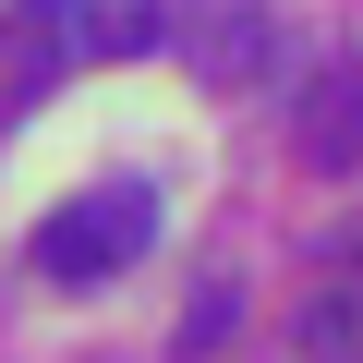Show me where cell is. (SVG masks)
<instances>
[{
	"label": "cell",
	"instance_id": "cell-1",
	"mask_svg": "<svg viewBox=\"0 0 363 363\" xmlns=\"http://www.w3.org/2000/svg\"><path fill=\"white\" fill-rule=\"evenodd\" d=\"M157 242V182H97V194H73V206H49L37 218V279L49 291H97V279H121L133 255Z\"/></svg>",
	"mask_w": 363,
	"mask_h": 363
},
{
	"label": "cell",
	"instance_id": "cell-2",
	"mask_svg": "<svg viewBox=\"0 0 363 363\" xmlns=\"http://www.w3.org/2000/svg\"><path fill=\"white\" fill-rule=\"evenodd\" d=\"M182 61H194V85H267L279 73V13L267 0H194Z\"/></svg>",
	"mask_w": 363,
	"mask_h": 363
},
{
	"label": "cell",
	"instance_id": "cell-3",
	"mask_svg": "<svg viewBox=\"0 0 363 363\" xmlns=\"http://www.w3.org/2000/svg\"><path fill=\"white\" fill-rule=\"evenodd\" d=\"M303 157H315L327 182H363V73H327V85L303 97Z\"/></svg>",
	"mask_w": 363,
	"mask_h": 363
},
{
	"label": "cell",
	"instance_id": "cell-4",
	"mask_svg": "<svg viewBox=\"0 0 363 363\" xmlns=\"http://www.w3.org/2000/svg\"><path fill=\"white\" fill-rule=\"evenodd\" d=\"M61 25H73V61H133V49H157V0H61Z\"/></svg>",
	"mask_w": 363,
	"mask_h": 363
},
{
	"label": "cell",
	"instance_id": "cell-5",
	"mask_svg": "<svg viewBox=\"0 0 363 363\" xmlns=\"http://www.w3.org/2000/svg\"><path fill=\"white\" fill-rule=\"evenodd\" d=\"M61 73H73V25H61V0H25V25H13V109H37Z\"/></svg>",
	"mask_w": 363,
	"mask_h": 363
},
{
	"label": "cell",
	"instance_id": "cell-6",
	"mask_svg": "<svg viewBox=\"0 0 363 363\" xmlns=\"http://www.w3.org/2000/svg\"><path fill=\"white\" fill-rule=\"evenodd\" d=\"M230 315H242V303H230V291H206V303H194V327H182V351H206V339H230Z\"/></svg>",
	"mask_w": 363,
	"mask_h": 363
}]
</instances>
